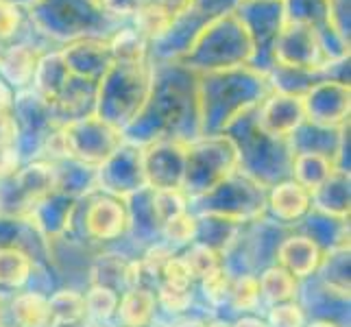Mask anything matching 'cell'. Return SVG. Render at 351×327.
Instances as JSON below:
<instances>
[{"label": "cell", "mask_w": 351, "mask_h": 327, "mask_svg": "<svg viewBox=\"0 0 351 327\" xmlns=\"http://www.w3.org/2000/svg\"><path fill=\"white\" fill-rule=\"evenodd\" d=\"M149 99L123 129V140L149 147L160 140L190 144L201 138L199 75L179 62H155Z\"/></svg>", "instance_id": "1"}, {"label": "cell", "mask_w": 351, "mask_h": 327, "mask_svg": "<svg viewBox=\"0 0 351 327\" xmlns=\"http://www.w3.org/2000/svg\"><path fill=\"white\" fill-rule=\"evenodd\" d=\"M269 92V79L249 66L199 75L201 138L225 133L238 118L253 112Z\"/></svg>", "instance_id": "2"}, {"label": "cell", "mask_w": 351, "mask_h": 327, "mask_svg": "<svg viewBox=\"0 0 351 327\" xmlns=\"http://www.w3.org/2000/svg\"><path fill=\"white\" fill-rule=\"evenodd\" d=\"M24 18L55 46L79 40H110L129 22L107 14L99 0H38Z\"/></svg>", "instance_id": "3"}, {"label": "cell", "mask_w": 351, "mask_h": 327, "mask_svg": "<svg viewBox=\"0 0 351 327\" xmlns=\"http://www.w3.org/2000/svg\"><path fill=\"white\" fill-rule=\"evenodd\" d=\"M151 59H114L96 90L94 114L123 131L149 99Z\"/></svg>", "instance_id": "4"}, {"label": "cell", "mask_w": 351, "mask_h": 327, "mask_svg": "<svg viewBox=\"0 0 351 327\" xmlns=\"http://www.w3.org/2000/svg\"><path fill=\"white\" fill-rule=\"evenodd\" d=\"M225 136H229L236 144L240 160L238 171L242 175H247L266 190L280 184V181L290 179L293 151L288 147V140L264 133L256 125V109L238 118L225 131Z\"/></svg>", "instance_id": "5"}, {"label": "cell", "mask_w": 351, "mask_h": 327, "mask_svg": "<svg viewBox=\"0 0 351 327\" xmlns=\"http://www.w3.org/2000/svg\"><path fill=\"white\" fill-rule=\"evenodd\" d=\"M253 57V44L240 22L236 11L227 16H221L208 24L199 38L192 42L186 55H181L177 62L197 75L205 72H223L234 68H245L251 64Z\"/></svg>", "instance_id": "6"}, {"label": "cell", "mask_w": 351, "mask_h": 327, "mask_svg": "<svg viewBox=\"0 0 351 327\" xmlns=\"http://www.w3.org/2000/svg\"><path fill=\"white\" fill-rule=\"evenodd\" d=\"M266 192L269 190L236 171L210 192L188 199V212L195 216H219L236 225H249L266 216Z\"/></svg>", "instance_id": "7"}, {"label": "cell", "mask_w": 351, "mask_h": 327, "mask_svg": "<svg viewBox=\"0 0 351 327\" xmlns=\"http://www.w3.org/2000/svg\"><path fill=\"white\" fill-rule=\"evenodd\" d=\"M240 166L238 149L234 140L221 133V136H205L188 144L186 149V173L181 192L192 199L210 192L232 177Z\"/></svg>", "instance_id": "8"}, {"label": "cell", "mask_w": 351, "mask_h": 327, "mask_svg": "<svg viewBox=\"0 0 351 327\" xmlns=\"http://www.w3.org/2000/svg\"><path fill=\"white\" fill-rule=\"evenodd\" d=\"M240 0H192L190 7L173 20L171 27L157 40L149 42V59L155 62H177L181 55L188 53L201 31L219 20L236 11Z\"/></svg>", "instance_id": "9"}, {"label": "cell", "mask_w": 351, "mask_h": 327, "mask_svg": "<svg viewBox=\"0 0 351 327\" xmlns=\"http://www.w3.org/2000/svg\"><path fill=\"white\" fill-rule=\"evenodd\" d=\"M55 190V164L35 160L22 164L14 173L0 177V218L29 221L44 197Z\"/></svg>", "instance_id": "10"}, {"label": "cell", "mask_w": 351, "mask_h": 327, "mask_svg": "<svg viewBox=\"0 0 351 327\" xmlns=\"http://www.w3.org/2000/svg\"><path fill=\"white\" fill-rule=\"evenodd\" d=\"M11 118L16 123V155L20 164L42 160L46 142L62 127L59 118L46 101L31 88L16 92Z\"/></svg>", "instance_id": "11"}, {"label": "cell", "mask_w": 351, "mask_h": 327, "mask_svg": "<svg viewBox=\"0 0 351 327\" xmlns=\"http://www.w3.org/2000/svg\"><path fill=\"white\" fill-rule=\"evenodd\" d=\"M236 16L245 24L253 44L249 68L269 75L275 66V46L284 29V0H240Z\"/></svg>", "instance_id": "12"}, {"label": "cell", "mask_w": 351, "mask_h": 327, "mask_svg": "<svg viewBox=\"0 0 351 327\" xmlns=\"http://www.w3.org/2000/svg\"><path fill=\"white\" fill-rule=\"evenodd\" d=\"M59 140L66 160H77L94 168L101 166L125 142L123 131L107 125L96 114L68 120L59 129Z\"/></svg>", "instance_id": "13"}, {"label": "cell", "mask_w": 351, "mask_h": 327, "mask_svg": "<svg viewBox=\"0 0 351 327\" xmlns=\"http://www.w3.org/2000/svg\"><path fill=\"white\" fill-rule=\"evenodd\" d=\"M53 42L35 31L29 22H24V27L16 40L3 46V57H0V77H3L16 92L31 88L35 68H38L40 59L55 51Z\"/></svg>", "instance_id": "14"}, {"label": "cell", "mask_w": 351, "mask_h": 327, "mask_svg": "<svg viewBox=\"0 0 351 327\" xmlns=\"http://www.w3.org/2000/svg\"><path fill=\"white\" fill-rule=\"evenodd\" d=\"M149 188L142 168V149L123 142L120 147L96 166V190L116 199H129Z\"/></svg>", "instance_id": "15"}, {"label": "cell", "mask_w": 351, "mask_h": 327, "mask_svg": "<svg viewBox=\"0 0 351 327\" xmlns=\"http://www.w3.org/2000/svg\"><path fill=\"white\" fill-rule=\"evenodd\" d=\"M284 18L317 33L330 62L349 57V42L336 29L332 0H284Z\"/></svg>", "instance_id": "16"}, {"label": "cell", "mask_w": 351, "mask_h": 327, "mask_svg": "<svg viewBox=\"0 0 351 327\" xmlns=\"http://www.w3.org/2000/svg\"><path fill=\"white\" fill-rule=\"evenodd\" d=\"M330 64L319 35L299 22H284L275 46V66L293 70H321Z\"/></svg>", "instance_id": "17"}, {"label": "cell", "mask_w": 351, "mask_h": 327, "mask_svg": "<svg viewBox=\"0 0 351 327\" xmlns=\"http://www.w3.org/2000/svg\"><path fill=\"white\" fill-rule=\"evenodd\" d=\"M188 144L160 140L142 149V168L151 190H181L186 173Z\"/></svg>", "instance_id": "18"}, {"label": "cell", "mask_w": 351, "mask_h": 327, "mask_svg": "<svg viewBox=\"0 0 351 327\" xmlns=\"http://www.w3.org/2000/svg\"><path fill=\"white\" fill-rule=\"evenodd\" d=\"M306 120L312 125L341 129L349 123L351 114V86L341 81H321L301 96Z\"/></svg>", "instance_id": "19"}, {"label": "cell", "mask_w": 351, "mask_h": 327, "mask_svg": "<svg viewBox=\"0 0 351 327\" xmlns=\"http://www.w3.org/2000/svg\"><path fill=\"white\" fill-rule=\"evenodd\" d=\"M81 229L88 240L114 242L127 236L129 216L123 199H116L103 192H94L88 208L81 216Z\"/></svg>", "instance_id": "20"}, {"label": "cell", "mask_w": 351, "mask_h": 327, "mask_svg": "<svg viewBox=\"0 0 351 327\" xmlns=\"http://www.w3.org/2000/svg\"><path fill=\"white\" fill-rule=\"evenodd\" d=\"M79 210V199H72L68 195L53 190L51 195L44 197L29 216V225L38 234L42 242H57L64 240V236L75 225V216Z\"/></svg>", "instance_id": "21"}, {"label": "cell", "mask_w": 351, "mask_h": 327, "mask_svg": "<svg viewBox=\"0 0 351 327\" xmlns=\"http://www.w3.org/2000/svg\"><path fill=\"white\" fill-rule=\"evenodd\" d=\"M59 53L72 77L99 86L107 68L112 66L110 40H79L59 46Z\"/></svg>", "instance_id": "22"}, {"label": "cell", "mask_w": 351, "mask_h": 327, "mask_svg": "<svg viewBox=\"0 0 351 327\" xmlns=\"http://www.w3.org/2000/svg\"><path fill=\"white\" fill-rule=\"evenodd\" d=\"M306 120L304 101L299 96L282 92H269L264 101L256 107V125L273 138L288 140L301 123Z\"/></svg>", "instance_id": "23"}, {"label": "cell", "mask_w": 351, "mask_h": 327, "mask_svg": "<svg viewBox=\"0 0 351 327\" xmlns=\"http://www.w3.org/2000/svg\"><path fill=\"white\" fill-rule=\"evenodd\" d=\"M295 301L306 312V317H310V321H330L338 327L349 325V297L323 286L314 275L299 282Z\"/></svg>", "instance_id": "24"}, {"label": "cell", "mask_w": 351, "mask_h": 327, "mask_svg": "<svg viewBox=\"0 0 351 327\" xmlns=\"http://www.w3.org/2000/svg\"><path fill=\"white\" fill-rule=\"evenodd\" d=\"M312 212V199L306 188L286 179L266 192V216L284 227L299 225Z\"/></svg>", "instance_id": "25"}, {"label": "cell", "mask_w": 351, "mask_h": 327, "mask_svg": "<svg viewBox=\"0 0 351 327\" xmlns=\"http://www.w3.org/2000/svg\"><path fill=\"white\" fill-rule=\"evenodd\" d=\"M90 286H103L123 295L142 286V271L138 260H129L123 253H101L90 269Z\"/></svg>", "instance_id": "26"}, {"label": "cell", "mask_w": 351, "mask_h": 327, "mask_svg": "<svg viewBox=\"0 0 351 327\" xmlns=\"http://www.w3.org/2000/svg\"><path fill=\"white\" fill-rule=\"evenodd\" d=\"M321 260H323V251L304 234L286 236L275 256V264L282 266L284 271H288L299 282L317 275Z\"/></svg>", "instance_id": "27"}, {"label": "cell", "mask_w": 351, "mask_h": 327, "mask_svg": "<svg viewBox=\"0 0 351 327\" xmlns=\"http://www.w3.org/2000/svg\"><path fill=\"white\" fill-rule=\"evenodd\" d=\"M349 131V123L341 129H332V127H321V125H312L308 120H304L288 138V147L297 153H314V155H325L332 157L336 162L338 151H341V144L345 133Z\"/></svg>", "instance_id": "28"}, {"label": "cell", "mask_w": 351, "mask_h": 327, "mask_svg": "<svg viewBox=\"0 0 351 327\" xmlns=\"http://www.w3.org/2000/svg\"><path fill=\"white\" fill-rule=\"evenodd\" d=\"M312 210L338 218V221H347L351 210V190H349V173L334 171L323 184L310 195Z\"/></svg>", "instance_id": "29"}, {"label": "cell", "mask_w": 351, "mask_h": 327, "mask_svg": "<svg viewBox=\"0 0 351 327\" xmlns=\"http://www.w3.org/2000/svg\"><path fill=\"white\" fill-rule=\"evenodd\" d=\"M127 216H129V229L127 236H131L140 245H153L162 240V225L157 221L151 205V188L140 190L138 195L125 199Z\"/></svg>", "instance_id": "30"}, {"label": "cell", "mask_w": 351, "mask_h": 327, "mask_svg": "<svg viewBox=\"0 0 351 327\" xmlns=\"http://www.w3.org/2000/svg\"><path fill=\"white\" fill-rule=\"evenodd\" d=\"M155 314H157L155 290L147 286H138L120 295L114 323L116 327H147L153 323Z\"/></svg>", "instance_id": "31"}, {"label": "cell", "mask_w": 351, "mask_h": 327, "mask_svg": "<svg viewBox=\"0 0 351 327\" xmlns=\"http://www.w3.org/2000/svg\"><path fill=\"white\" fill-rule=\"evenodd\" d=\"M55 164V190L72 199H88L96 190V168L77 160H62Z\"/></svg>", "instance_id": "32"}, {"label": "cell", "mask_w": 351, "mask_h": 327, "mask_svg": "<svg viewBox=\"0 0 351 327\" xmlns=\"http://www.w3.org/2000/svg\"><path fill=\"white\" fill-rule=\"evenodd\" d=\"M304 236H308L323 253L338 247H349V223L338 218L310 212L304 221Z\"/></svg>", "instance_id": "33"}, {"label": "cell", "mask_w": 351, "mask_h": 327, "mask_svg": "<svg viewBox=\"0 0 351 327\" xmlns=\"http://www.w3.org/2000/svg\"><path fill=\"white\" fill-rule=\"evenodd\" d=\"M33 253L22 247H0V293L24 290L33 273Z\"/></svg>", "instance_id": "34"}, {"label": "cell", "mask_w": 351, "mask_h": 327, "mask_svg": "<svg viewBox=\"0 0 351 327\" xmlns=\"http://www.w3.org/2000/svg\"><path fill=\"white\" fill-rule=\"evenodd\" d=\"M7 317L14 327H51L48 297L33 293V290H20L11 299Z\"/></svg>", "instance_id": "35"}, {"label": "cell", "mask_w": 351, "mask_h": 327, "mask_svg": "<svg viewBox=\"0 0 351 327\" xmlns=\"http://www.w3.org/2000/svg\"><path fill=\"white\" fill-rule=\"evenodd\" d=\"M336 171V162L332 157L314 155V153H297L293 155V168H290V179L306 188L310 195L317 190L325 179Z\"/></svg>", "instance_id": "36"}, {"label": "cell", "mask_w": 351, "mask_h": 327, "mask_svg": "<svg viewBox=\"0 0 351 327\" xmlns=\"http://www.w3.org/2000/svg\"><path fill=\"white\" fill-rule=\"evenodd\" d=\"M256 275H258L262 301H266L269 306L286 304V301L297 299L299 280H295V277L288 271H284L282 266H277V264L264 266V269L258 271Z\"/></svg>", "instance_id": "37"}, {"label": "cell", "mask_w": 351, "mask_h": 327, "mask_svg": "<svg viewBox=\"0 0 351 327\" xmlns=\"http://www.w3.org/2000/svg\"><path fill=\"white\" fill-rule=\"evenodd\" d=\"M242 227L232 221H225L219 216H197V238L195 242L210 247L214 251H219L221 256L234 245V240L240 236Z\"/></svg>", "instance_id": "38"}, {"label": "cell", "mask_w": 351, "mask_h": 327, "mask_svg": "<svg viewBox=\"0 0 351 327\" xmlns=\"http://www.w3.org/2000/svg\"><path fill=\"white\" fill-rule=\"evenodd\" d=\"M349 271H351L349 247H338V249L323 253L321 266L314 277H317L323 286L332 288L334 293L349 297Z\"/></svg>", "instance_id": "39"}, {"label": "cell", "mask_w": 351, "mask_h": 327, "mask_svg": "<svg viewBox=\"0 0 351 327\" xmlns=\"http://www.w3.org/2000/svg\"><path fill=\"white\" fill-rule=\"evenodd\" d=\"M48 312L53 323H81L86 319V297L77 290H53L48 295Z\"/></svg>", "instance_id": "40"}, {"label": "cell", "mask_w": 351, "mask_h": 327, "mask_svg": "<svg viewBox=\"0 0 351 327\" xmlns=\"http://www.w3.org/2000/svg\"><path fill=\"white\" fill-rule=\"evenodd\" d=\"M260 304H262V295H260V284H258L256 273L242 275V277L232 280V286H229V297H227V308L232 312H236V317L256 312Z\"/></svg>", "instance_id": "41"}, {"label": "cell", "mask_w": 351, "mask_h": 327, "mask_svg": "<svg viewBox=\"0 0 351 327\" xmlns=\"http://www.w3.org/2000/svg\"><path fill=\"white\" fill-rule=\"evenodd\" d=\"M83 297H86V319L88 321H96L101 325L114 321L118 301H120L118 293H114L110 288H103V286H90V290Z\"/></svg>", "instance_id": "42"}, {"label": "cell", "mask_w": 351, "mask_h": 327, "mask_svg": "<svg viewBox=\"0 0 351 327\" xmlns=\"http://www.w3.org/2000/svg\"><path fill=\"white\" fill-rule=\"evenodd\" d=\"M179 256L186 262L192 277H195V282H199L205 275H210L212 271L221 269V253L201 245V242H192V245L186 247Z\"/></svg>", "instance_id": "43"}, {"label": "cell", "mask_w": 351, "mask_h": 327, "mask_svg": "<svg viewBox=\"0 0 351 327\" xmlns=\"http://www.w3.org/2000/svg\"><path fill=\"white\" fill-rule=\"evenodd\" d=\"M195 238H197V216L192 212L179 214L173 221L162 225V242H166L175 251L190 247Z\"/></svg>", "instance_id": "44"}, {"label": "cell", "mask_w": 351, "mask_h": 327, "mask_svg": "<svg viewBox=\"0 0 351 327\" xmlns=\"http://www.w3.org/2000/svg\"><path fill=\"white\" fill-rule=\"evenodd\" d=\"M151 205L160 225L188 212V197L181 190H151Z\"/></svg>", "instance_id": "45"}, {"label": "cell", "mask_w": 351, "mask_h": 327, "mask_svg": "<svg viewBox=\"0 0 351 327\" xmlns=\"http://www.w3.org/2000/svg\"><path fill=\"white\" fill-rule=\"evenodd\" d=\"M229 286H232V277H229L221 266V269L212 271L210 275L201 277L199 293L205 299V304H208L210 310H219V308L227 306Z\"/></svg>", "instance_id": "46"}, {"label": "cell", "mask_w": 351, "mask_h": 327, "mask_svg": "<svg viewBox=\"0 0 351 327\" xmlns=\"http://www.w3.org/2000/svg\"><path fill=\"white\" fill-rule=\"evenodd\" d=\"M195 277H192L190 269L186 266V262L181 260L179 253L168 260L162 266L160 273V286L157 288H171V290H192L195 288Z\"/></svg>", "instance_id": "47"}, {"label": "cell", "mask_w": 351, "mask_h": 327, "mask_svg": "<svg viewBox=\"0 0 351 327\" xmlns=\"http://www.w3.org/2000/svg\"><path fill=\"white\" fill-rule=\"evenodd\" d=\"M264 321L269 327H306L308 317L297 301H286V304L269 306V314Z\"/></svg>", "instance_id": "48"}, {"label": "cell", "mask_w": 351, "mask_h": 327, "mask_svg": "<svg viewBox=\"0 0 351 327\" xmlns=\"http://www.w3.org/2000/svg\"><path fill=\"white\" fill-rule=\"evenodd\" d=\"M24 22V11L14 5L11 0H0V44H9L11 40H16Z\"/></svg>", "instance_id": "49"}, {"label": "cell", "mask_w": 351, "mask_h": 327, "mask_svg": "<svg viewBox=\"0 0 351 327\" xmlns=\"http://www.w3.org/2000/svg\"><path fill=\"white\" fill-rule=\"evenodd\" d=\"M107 14H112L125 22H131V18L136 16V11L140 9L142 0H99Z\"/></svg>", "instance_id": "50"}, {"label": "cell", "mask_w": 351, "mask_h": 327, "mask_svg": "<svg viewBox=\"0 0 351 327\" xmlns=\"http://www.w3.org/2000/svg\"><path fill=\"white\" fill-rule=\"evenodd\" d=\"M334 22L343 38L349 42L351 38V0H332Z\"/></svg>", "instance_id": "51"}, {"label": "cell", "mask_w": 351, "mask_h": 327, "mask_svg": "<svg viewBox=\"0 0 351 327\" xmlns=\"http://www.w3.org/2000/svg\"><path fill=\"white\" fill-rule=\"evenodd\" d=\"M149 3H153L157 9H162L171 20H175L190 7L192 0H149Z\"/></svg>", "instance_id": "52"}, {"label": "cell", "mask_w": 351, "mask_h": 327, "mask_svg": "<svg viewBox=\"0 0 351 327\" xmlns=\"http://www.w3.org/2000/svg\"><path fill=\"white\" fill-rule=\"evenodd\" d=\"M14 99H16V90L11 88L3 77H0V118H5V116L11 114Z\"/></svg>", "instance_id": "53"}, {"label": "cell", "mask_w": 351, "mask_h": 327, "mask_svg": "<svg viewBox=\"0 0 351 327\" xmlns=\"http://www.w3.org/2000/svg\"><path fill=\"white\" fill-rule=\"evenodd\" d=\"M232 327H269L264 319L256 317V314H242L236 321H232Z\"/></svg>", "instance_id": "54"}, {"label": "cell", "mask_w": 351, "mask_h": 327, "mask_svg": "<svg viewBox=\"0 0 351 327\" xmlns=\"http://www.w3.org/2000/svg\"><path fill=\"white\" fill-rule=\"evenodd\" d=\"M171 327H205V319H195V317H188L184 321H177V323H171Z\"/></svg>", "instance_id": "55"}, {"label": "cell", "mask_w": 351, "mask_h": 327, "mask_svg": "<svg viewBox=\"0 0 351 327\" xmlns=\"http://www.w3.org/2000/svg\"><path fill=\"white\" fill-rule=\"evenodd\" d=\"M0 327H14V325L9 323V317H7V308H5L3 295H0Z\"/></svg>", "instance_id": "56"}, {"label": "cell", "mask_w": 351, "mask_h": 327, "mask_svg": "<svg viewBox=\"0 0 351 327\" xmlns=\"http://www.w3.org/2000/svg\"><path fill=\"white\" fill-rule=\"evenodd\" d=\"M205 327H232V323L221 321V319H208L205 321Z\"/></svg>", "instance_id": "57"}, {"label": "cell", "mask_w": 351, "mask_h": 327, "mask_svg": "<svg viewBox=\"0 0 351 327\" xmlns=\"http://www.w3.org/2000/svg\"><path fill=\"white\" fill-rule=\"evenodd\" d=\"M306 327H338V325L330 323V321H317V319H314V321H308Z\"/></svg>", "instance_id": "58"}, {"label": "cell", "mask_w": 351, "mask_h": 327, "mask_svg": "<svg viewBox=\"0 0 351 327\" xmlns=\"http://www.w3.org/2000/svg\"><path fill=\"white\" fill-rule=\"evenodd\" d=\"M51 327H88V321H81V323H53Z\"/></svg>", "instance_id": "59"}, {"label": "cell", "mask_w": 351, "mask_h": 327, "mask_svg": "<svg viewBox=\"0 0 351 327\" xmlns=\"http://www.w3.org/2000/svg\"><path fill=\"white\" fill-rule=\"evenodd\" d=\"M11 3H14V5H18V7H20V9L24 11V9H27V7H31L33 3H38V0H11Z\"/></svg>", "instance_id": "60"}, {"label": "cell", "mask_w": 351, "mask_h": 327, "mask_svg": "<svg viewBox=\"0 0 351 327\" xmlns=\"http://www.w3.org/2000/svg\"><path fill=\"white\" fill-rule=\"evenodd\" d=\"M147 327H166V325H162L160 321H155V319H153V323H151V325H147Z\"/></svg>", "instance_id": "61"}, {"label": "cell", "mask_w": 351, "mask_h": 327, "mask_svg": "<svg viewBox=\"0 0 351 327\" xmlns=\"http://www.w3.org/2000/svg\"><path fill=\"white\" fill-rule=\"evenodd\" d=\"M3 46H5V44H0V57H3Z\"/></svg>", "instance_id": "62"}, {"label": "cell", "mask_w": 351, "mask_h": 327, "mask_svg": "<svg viewBox=\"0 0 351 327\" xmlns=\"http://www.w3.org/2000/svg\"><path fill=\"white\" fill-rule=\"evenodd\" d=\"M99 327H107V325H99Z\"/></svg>", "instance_id": "63"}]
</instances>
